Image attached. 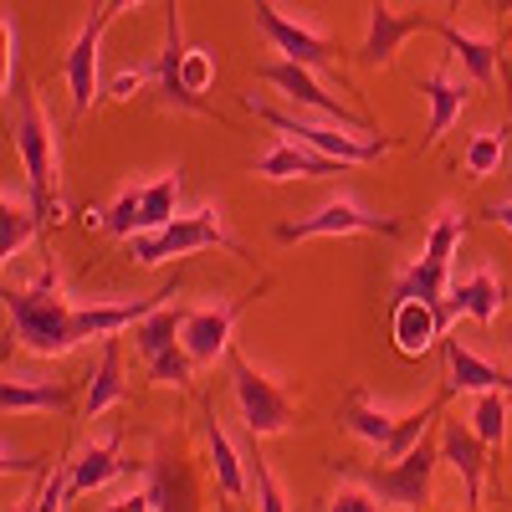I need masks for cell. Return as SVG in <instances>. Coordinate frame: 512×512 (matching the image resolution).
Wrapping results in <instances>:
<instances>
[{
	"label": "cell",
	"instance_id": "1",
	"mask_svg": "<svg viewBox=\"0 0 512 512\" xmlns=\"http://www.w3.org/2000/svg\"><path fill=\"white\" fill-rule=\"evenodd\" d=\"M6 303V318H11V338L36 354V359H62L72 349H82V333H77V303H67L62 292V272L47 262L31 282L21 287H6L0 292Z\"/></svg>",
	"mask_w": 512,
	"mask_h": 512
},
{
	"label": "cell",
	"instance_id": "2",
	"mask_svg": "<svg viewBox=\"0 0 512 512\" xmlns=\"http://www.w3.org/2000/svg\"><path fill=\"white\" fill-rule=\"evenodd\" d=\"M436 466H441V436H425L410 456L400 461H379V466H364V461H333L338 477L359 482L364 492H374L384 502V512H425L431 507V482H436Z\"/></svg>",
	"mask_w": 512,
	"mask_h": 512
},
{
	"label": "cell",
	"instance_id": "3",
	"mask_svg": "<svg viewBox=\"0 0 512 512\" xmlns=\"http://www.w3.org/2000/svg\"><path fill=\"white\" fill-rule=\"evenodd\" d=\"M11 139H16V154H21V169H26V185H31V205L41 216H57V134L47 113H41L36 93L16 88V118H11Z\"/></svg>",
	"mask_w": 512,
	"mask_h": 512
},
{
	"label": "cell",
	"instance_id": "4",
	"mask_svg": "<svg viewBox=\"0 0 512 512\" xmlns=\"http://www.w3.org/2000/svg\"><path fill=\"white\" fill-rule=\"evenodd\" d=\"M210 246H221V251H231V256L246 262V246L236 236H226L221 210L200 205V210H190V216L169 221L164 231H139L134 241H128V256H134L139 267H164V262H175V256H195V251H210Z\"/></svg>",
	"mask_w": 512,
	"mask_h": 512
},
{
	"label": "cell",
	"instance_id": "5",
	"mask_svg": "<svg viewBox=\"0 0 512 512\" xmlns=\"http://www.w3.org/2000/svg\"><path fill=\"white\" fill-rule=\"evenodd\" d=\"M226 369H231V390H236V410H241L246 436L262 441V436L292 431V425H297V405H292V395L282 390L272 374H262L236 344H231V354H226Z\"/></svg>",
	"mask_w": 512,
	"mask_h": 512
},
{
	"label": "cell",
	"instance_id": "6",
	"mask_svg": "<svg viewBox=\"0 0 512 512\" xmlns=\"http://www.w3.org/2000/svg\"><path fill=\"white\" fill-rule=\"evenodd\" d=\"M241 103L256 113V118H267L282 139H292V144H303V149H313V154H328V159H338V164H349V169H359V164H374L384 149H395V139L390 134H379V139H354V134H338V128H318V123H308V118H287V113H277L272 103H262V93H241Z\"/></svg>",
	"mask_w": 512,
	"mask_h": 512
},
{
	"label": "cell",
	"instance_id": "7",
	"mask_svg": "<svg viewBox=\"0 0 512 512\" xmlns=\"http://www.w3.org/2000/svg\"><path fill=\"white\" fill-rule=\"evenodd\" d=\"M256 82H267V88L287 93L297 108H308V113H318V118H328L338 128H354V134H364V139H379V123L369 113L344 108L333 93H323L318 82H313V67H303V62H287V57L282 62H267V67H256Z\"/></svg>",
	"mask_w": 512,
	"mask_h": 512
},
{
	"label": "cell",
	"instance_id": "8",
	"mask_svg": "<svg viewBox=\"0 0 512 512\" xmlns=\"http://www.w3.org/2000/svg\"><path fill=\"white\" fill-rule=\"evenodd\" d=\"M272 287V277H262L246 297H231V303H216V308H190V318H185V333H180V344H185V354L195 359V369L200 364H216V359H226L231 354V333H236V318L256 303Z\"/></svg>",
	"mask_w": 512,
	"mask_h": 512
},
{
	"label": "cell",
	"instance_id": "9",
	"mask_svg": "<svg viewBox=\"0 0 512 512\" xmlns=\"http://www.w3.org/2000/svg\"><path fill=\"white\" fill-rule=\"evenodd\" d=\"M405 226L395 216H369L364 205H354L349 195H333L318 216L308 221H282L277 226V241L292 246V241H313V236H400Z\"/></svg>",
	"mask_w": 512,
	"mask_h": 512
},
{
	"label": "cell",
	"instance_id": "10",
	"mask_svg": "<svg viewBox=\"0 0 512 512\" xmlns=\"http://www.w3.org/2000/svg\"><path fill=\"white\" fill-rule=\"evenodd\" d=\"M144 492H149L154 512H200V487H195V472H190V456L175 436H154Z\"/></svg>",
	"mask_w": 512,
	"mask_h": 512
},
{
	"label": "cell",
	"instance_id": "11",
	"mask_svg": "<svg viewBox=\"0 0 512 512\" xmlns=\"http://www.w3.org/2000/svg\"><path fill=\"white\" fill-rule=\"evenodd\" d=\"M103 26H108V11H103V0H93L88 26L77 31L72 52L62 57V77H67L72 118H88V108H93V93H98V47H103Z\"/></svg>",
	"mask_w": 512,
	"mask_h": 512
},
{
	"label": "cell",
	"instance_id": "12",
	"mask_svg": "<svg viewBox=\"0 0 512 512\" xmlns=\"http://www.w3.org/2000/svg\"><path fill=\"white\" fill-rule=\"evenodd\" d=\"M251 16H256V26H262V36L272 41V47L287 57V62H303V67H333V41L328 36H318V31H308V26H297V21H287L272 0H251Z\"/></svg>",
	"mask_w": 512,
	"mask_h": 512
},
{
	"label": "cell",
	"instance_id": "13",
	"mask_svg": "<svg viewBox=\"0 0 512 512\" xmlns=\"http://www.w3.org/2000/svg\"><path fill=\"white\" fill-rule=\"evenodd\" d=\"M441 21L436 16H395L390 11V0H369V36H364V47L354 52L359 57V67H390L395 62V52H400V41L410 36V31H436Z\"/></svg>",
	"mask_w": 512,
	"mask_h": 512
},
{
	"label": "cell",
	"instance_id": "14",
	"mask_svg": "<svg viewBox=\"0 0 512 512\" xmlns=\"http://www.w3.org/2000/svg\"><path fill=\"white\" fill-rule=\"evenodd\" d=\"M123 472H128V461H123V431H108L103 441H88V446L67 461V502L108 487V482L123 477Z\"/></svg>",
	"mask_w": 512,
	"mask_h": 512
},
{
	"label": "cell",
	"instance_id": "15",
	"mask_svg": "<svg viewBox=\"0 0 512 512\" xmlns=\"http://www.w3.org/2000/svg\"><path fill=\"white\" fill-rule=\"evenodd\" d=\"M507 303V282L492 272V267H477L472 277H461L451 292H446V303H441V323L451 328V318H472L482 328H492L497 308Z\"/></svg>",
	"mask_w": 512,
	"mask_h": 512
},
{
	"label": "cell",
	"instance_id": "16",
	"mask_svg": "<svg viewBox=\"0 0 512 512\" xmlns=\"http://www.w3.org/2000/svg\"><path fill=\"white\" fill-rule=\"evenodd\" d=\"M185 26H180V0H164V52L154 57L159 67V98L164 108H180V113H210L200 108L190 93H185V82H180V67H185Z\"/></svg>",
	"mask_w": 512,
	"mask_h": 512
},
{
	"label": "cell",
	"instance_id": "17",
	"mask_svg": "<svg viewBox=\"0 0 512 512\" xmlns=\"http://www.w3.org/2000/svg\"><path fill=\"white\" fill-rule=\"evenodd\" d=\"M441 461L461 472V487H466V512H482L487 446L477 441V431H472V425H461V420H446V425H441Z\"/></svg>",
	"mask_w": 512,
	"mask_h": 512
},
{
	"label": "cell",
	"instance_id": "18",
	"mask_svg": "<svg viewBox=\"0 0 512 512\" xmlns=\"http://www.w3.org/2000/svg\"><path fill=\"white\" fill-rule=\"evenodd\" d=\"M349 164H338L328 154H313L303 144H292V139H277L262 159L251 164V175L256 180H323V175H344Z\"/></svg>",
	"mask_w": 512,
	"mask_h": 512
},
{
	"label": "cell",
	"instance_id": "19",
	"mask_svg": "<svg viewBox=\"0 0 512 512\" xmlns=\"http://www.w3.org/2000/svg\"><path fill=\"white\" fill-rule=\"evenodd\" d=\"M446 390L451 395H482V390H512V369L487 364L461 338H446Z\"/></svg>",
	"mask_w": 512,
	"mask_h": 512
},
{
	"label": "cell",
	"instance_id": "20",
	"mask_svg": "<svg viewBox=\"0 0 512 512\" xmlns=\"http://www.w3.org/2000/svg\"><path fill=\"white\" fill-rule=\"evenodd\" d=\"M205 441H210V461H216V487L226 502H246V451H236V441L226 436V425L216 420V405L205 400Z\"/></svg>",
	"mask_w": 512,
	"mask_h": 512
},
{
	"label": "cell",
	"instance_id": "21",
	"mask_svg": "<svg viewBox=\"0 0 512 512\" xmlns=\"http://www.w3.org/2000/svg\"><path fill=\"white\" fill-rule=\"evenodd\" d=\"M420 98L431 103V123H425L420 149H431V144L446 139V128L461 118V108L472 103V88H466V82H451L446 72H425V77H420Z\"/></svg>",
	"mask_w": 512,
	"mask_h": 512
},
{
	"label": "cell",
	"instance_id": "22",
	"mask_svg": "<svg viewBox=\"0 0 512 512\" xmlns=\"http://www.w3.org/2000/svg\"><path fill=\"white\" fill-rule=\"evenodd\" d=\"M0 410H6V415L72 410V384L67 379H6V384H0Z\"/></svg>",
	"mask_w": 512,
	"mask_h": 512
},
{
	"label": "cell",
	"instance_id": "23",
	"mask_svg": "<svg viewBox=\"0 0 512 512\" xmlns=\"http://www.w3.org/2000/svg\"><path fill=\"white\" fill-rule=\"evenodd\" d=\"M436 338H446V323H441L436 303H415V297L410 303H395V349L405 359H420Z\"/></svg>",
	"mask_w": 512,
	"mask_h": 512
},
{
	"label": "cell",
	"instance_id": "24",
	"mask_svg": "<svg viewBox=\"0 0 512 512\" xmlns=\"http://www.w3.org/2000/svg\"><path fill=\"white\" fill-rule=\"evenodd\" d=\"M128 400V384H123V354H118V338H103V354L98 369L88 374V395H82V415L98 420L103 410Z\"/></svg>",
	"mask_w": 512,
	"mask_h": 512
},
{
	"label": "cell",
	"instance_id": "25",
	"mask_svg": "<svg viewBox=\"0 0 512 512\" xmlns=\"http://www.w3.org/2000/svg\"><path fill=\"white\" fill-rule=\"evenodd\" d=\"M436 36H441L446 47L461 57V67H466V77H472V82H482V88H487V82L497 77V62H502V41L466 36V31H456L451 21H441V26H436Z\"/></svg>",
	"mask_w": 512,
	"mask_h": 512
},
{
	"label": "cell",
	"instance_id": "26",
	"mask_svg": "<svg viewBox=\"0 0 512 512\" xmlns=\"http://www.w3.org/2000/svg\"><path fill=\"white\" fill-rule=\"evenodd\" d=\"M185 318H190L185 303H164V308H154L149 318L134 323V349H139L144 359H154V354H164V349H175V344H180V333H185Z\"/></svg>",
	"mask_w": 512,
	"mask_h": 512
},
{
	"label": "cell",
	"instance_id": "27",
	"mask_svg": "<svg viewBox=\"0 0 512 512\" xmlns=\"http://www.w3.org/2000/svg\"><path fill=\"white\" fill-rule=\"evenodd\" d=\"M41 226H47V216H41L31 200H11V195H6V200H0V256H6V262H16L21 246L41 236Z\"/></svg>",
	"mask_w": 512,
	"mask_h": 512
},
{
	"label": "cell",
	"instance_id": "28",
	"mask_svg": "<svg viewBox=\"0 0 512 512\" xmlns=\"http://www.w3.org/2000/svg\"><path fill=\"white\" fill-rule=\"evenodd\" d=\"M446 292H451V272H441V267H431V262H410L400 277H395V287H390V297L395 303H446Z\"/></svg>",
	"mask_w": 512,
	"mask_h": 512
},
{
	"label": "cell",
	"instance_id": "29",
	"mask_svg": "<svg viewBox=\"0 0 512 512\" xmlns=\"http://www.w3.org/2000/svg\"><path fill=\"white\" fill-rule=\"evenodd\" d=\"M344 425H349V431L359 436V441H369L374 451H384V446H390L395 441V431H400V415H384V410H374L359 390L344 400Z\"/></svg>",
	"mask_w": 512,
	"mask_h": 512
},
{
	"label": "cell",
	"instance_id": "30",
	"mask_svg": "<svg viewBox=\"0 0 512 512\" xmlns=\"http://www.w3.org/2000/svg\"><path fill=\"white\" fill-rule=\"evenodd\" d=\"M169 221H180V169L144 185V231H164Z\"/></svg>",
	"mask_w": 512,
	"mask_h": 512
},
{
	"label": "cell",
	"instance_id": "31",
	"mask_svg": "<svg viewBox=\"0 0 512 512\" xmlns=\"http://www.w3.org/2000/svg\"><path fill=\"white\" fill-rule=\"evenodd\" d=\"M466 425L477 431V441H482L487 451H497V446L507 441V390H482Z\"/></svg>",
	"mask_w": 512,
	"mask_h": 512
},
{
	"label": "cell",
	"instance_id": "32",
	"mask_svg": "<svg viewBox=\"0 0 512 512\" xmlns=\"http://www.w3.org/2000/svg\"><path fill=\"white\" fill-rule=\"evenodd\" d=\"M507 159H512V154H507V134H492V128H482V134H472V144H466L461 169H466V180H487V175H497Z\"/></svg>",
	"mask_w": 512,
	"mask_h": 512
},
{
	"label": "cell",
	"instance_id": "33",
	"mask_svg": "<svg viewBox=\"0 0 512 512\" xmlns=\"http://www.w3.org/2000/svg\"><path fill=\"white\" fill-rule=\"evenodd\" d=\"M461 236H466V221L456 216V210H441V216L431 221V231H425V256H420V262L451 272V256H456Z\"/></svg>",
	"mask_w": 512,
	"mask_h": 512
},
{
	"label": "cell",
	"instance_id": "34",
	"mask_svg": "<svg viewBox=\"0 0 512 512\" xmlns=\"http://www.w3.org/2000/svg\"><path fill=\"white\" fill-rule=\"evenodd\" d=\"M246 466H251V482H256V512H287V497L272 477V466L267 456L256 451V436H246Z\"/></svg>",
	"mask_w": 512,
	"mask_h": 512
},
{
	"label": "cell",
	"instance_id": "35",
	"mask_svg": "<svg viewBox=\"0 0 512 512\" xmlns=\"http://www.w3.org/2000/svg\"><path fill=\"white\" fill-rule=\"evenodd\" d=\"M144 364H149V379H154V384H175V390H190V379H195V359L185 354V344L164 349V354H154V359H144Z\"/></svg>",
	"mask_w": 512,
	"mask_h": 512
},
{
	"label": "cell",
	"instance_id": "36",
	"mask_svg": "<svg viewBox=\"0 0 512 512\" xmlns=\"http://www.w3.org/2000/svg\"><path fill=\"white\" fill-rule=\"evenodd\" d=\"M180 82H185V93L205 108L200 93H210V82H216V52H210V47H190L185 52V67H180Z\"/></svg>",
	"mask_w": 512,
	"mask_h": 512
},
{
	"label": "cell",
	"instance_id": "37",
	"mask_svg": "<svg viewBox=\"0 0 512 512\" xmlns=\"http://www.w3.org/2000/svg\"><path fill=\"white\" fill-rule=\"evenodd\" d=\"M149 82H159V67H154V62H149V67H123V72L108 82V98H113V103H128L139 88H149Z\"/></svg>",
	"mask_w": 512,
	"mask_h": 512
},
{
	"label": "cell",
	"instance_id": "38",
	"mask_svg": "<svg viewBox=\"0 0 512 512\" xmlns=\"http://www.w3.org/2000/svg\"><path fill=\"white\" fill-rule=\"evenodd\" d=\"M328 512H384V502L374 492H364V487H349V492H338L328 502Z\"/></svg>",
	"mask_w": 512,
	"mask_h": 512
},
{
	"label": "cell",
	"instance_id": "39",
	"mask_svg": "<svg viewBox=\"0 0 512 512\" xmlns=\"http://www.w3.org/2000/svg\"><path fill=\"white\" fill-rule=\"evenodd\" d=\"M0 456H6V461H0V472H6V477H11V472H36V477H47L52 466H57L52 456H16L11 441H6V451H0Z\"/></svg>",
	"mask_w": 512,
	"mask_h": 512
},
{
	"label": "cell",
	"instance_id": "40",
	"mask_svg": "<svg viewBox=\"0 0 512 512\" xmlns=\"http://www.w3.org/2000/svg\"><path fill=\"white\" fill-rule=\"evenodd\" d=\"M93 512H154V502H149V492H128V497H118L108 507H93Z\"/></svg>",
	"mask_w": 512,
	"mask_h": 512
},
{
	"label": "cell",
	"instance_id": "41",
	"mask_svg": "<svg viewBox=\"0 0 512 512\" xmlns=\"http://www.w3.org/2000/svg\"><path fill=\"white\" fill-rule=\"evenodd\" d=\"M482 216H487L492 226H502V231L512 236V200H502V205H487V210H482Z\"/></svg>",
	"mask_w": 512,
	"mask_h": 512
},
{
	"label": "cell",
	"instance_id": "42",
	"mask_svg": "<svg viewBox=\"0 0 512 512\" xmlns=\"http://www.w3.org/2000/svg\"><path fill=\"white\" fill-rule=\"evenodd\" d=\"M502 93H507V154H512V67H502Z\"/></svg>",
	"mask_w": 512,
	"mask_h": 512
},
{
	"label": "cell",
	"instance_id": "43",
	"mask_svg": "<svg viewBox=\"0 0 512 512\" xmlns=\"http://www.w3.org/2000/svg\"><path fill=\"white\" fill-rule=\"evenodd\" d=\"M128 6H139V0H103V11L113 16V11H128Z\"/></svg>",
	"mask_w": 512,
	"mask_h": 512
},
{
	"label": "cell",
	"instance_id": "44",
	"mask_svg": "<svg viewBox=\"0 0 512 512\" xmlns=\"http://www.w3.org/2000/svg\"><path fill=\"white\" fill-rule=\"evenodd\" d=\"M36 507H41V492H36V497H26V502H21V512H36Z\"/></svg>",
	"mask_w": 512,
	"mask_h": 512
},
{
	"label": "cell",
	"instance_id": "45",
	"mask_svg": "<svg viewBox=\"0 0 512 512\" xmlns=\"http://www.w3.org/2000/svg\"><path fill=\"white\" fill-rule=\"evenodd\" d=\"M497 11H512V0H497Z\"/></svg>",
	"mask_w": 512,
	"mask_h": 512
},
{
	"label": "cell",
	"instance_id": "46",
	"mask_svg": "<svg viewBox=\"0 0 512 512\" xmlns=\"http://www.w3.org/2000/svg\"><path fill=\"white\" fill-rule=\"evenodd\" d=\"M507 369H512V364H507Z\"/></svg>",
	"mask_w": 512,
	"mask_h": 512
}]
</instances>
